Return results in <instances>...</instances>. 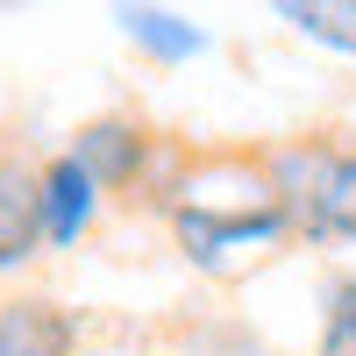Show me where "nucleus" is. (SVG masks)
Instances as JSON below:
<instances>
[{
	"instance_id": "nucleus-4",
	"label": "nucleus",
	"mask_w": 356,
	"mask_h": 356,
	"mask_svg": "<svg viewBox=\"0 0 356 356\" xmlns=\"http://www.w3.org/2000/svg\"><path fill=\"white\" fill-rule=\"evenodd\" d=\"M349 150L342 136L328 129H314V136H278V143H264V164H271L278 178V200H285V214H292V235L314 250V221H321V193H328V171L335 157Z\"/></svg>"
},
{
	"instance_id": "nucleus-5",
	"label": "nucleus",
	"mask_w": 356,
	"mask_h": 356,
	"mask_svg": "<svg viewBox=\"0 0 356 356\" xmlns=\"http://www.w3.org/2000/svg\"><path fill=\"white\" fill-rule=\"evenodd\" d=\"M36 257H50L43 235V164L0 143V278H22Z\"/></svg>"
},
{
	"instance_id": "nucleus-12",
	"label": "nucleus",
	"mask_w": 356,
	"mask_h": 356,
	"mask_svg": "<svg viewBox=\"0 0 356 356\" xmlns=\"http://www.w3.org/2000/svg\"><path fill=\"white\" fill-rule=\"evenodd\" d=\"M328 314H356V264H342V271L321 278V321Z\"/></svg>"
},
{
	"instance_id": "nucleus-13",
	"label": "nucleus",
	"mask_w": 356,
	"mask_h": 356,
	"mask_svg": "<svg viewBox=\"0 0 356 356\" xmlns=\"http://www.w3.org/2000/svg\"><path fill=\"white\" fill-rule=\"evenodd\" d=\"M314 356H356V314H328V321H321Z\"/></svg>"
},
{
	"instance_id": "nucleus-6",
	"label": "nucleus",
	"mask_w": 356,
	"mask_h": 356,
	"mask_svg": "<svg viewBox=\"0 0 356 356\" xmlns=\"http://www.w3.org/2000/svg\"><path fill=\"white\" fill-rule=\"evenodd\" d=\"M100 214H107V193L79 171V157H65V150L43 157V235H50V250H79L100 228Z\"/></svg>"
},
{
	"instance_id": "nucleus-2",
	"label": "nucleus",
	"mask_w": 356,
	"mask_h": 356,
	"mask_svg": "<svg viewBox=\"0 0 356 356\" xmlns=\"http://www.w3.org/2000/svg\"><path fill=\"white\" fill-rule=\"evenodd\" d=\"M171 214H207V221H264V214H285L278 200V178L264 164V150L250 143H228V150H200L193 178H186V200ZM164 214V221H171Z\"/></svg>"
},
{
	"instance_id": "nucleus-7",
	"label": "nucleus",
	"mask_w": 356,
	"mask_h": 356,
	"mask_svg": "<svg viewBox=\"0 0 356 356\" xmlns=\"http://www.w3.org/2000/svg\"><path fill=\"white\" fill-rule=\"evenodd\" d=\"M0 356H79V321L50 292H8L0 300Z\"/></svg>"
},
{
	"instance_id": "nucleus-3",
	"label": "nucleus",
	"mask_w": 356,
	"mask_h": 356,
	"mask_svg": "<svg viewBox=\"0 0 356 356\" xmlns=\"http://www.w3.org/2000/svg\"><path fill=\"white\" fill-rule=\"evenodd\" d=\"M150 150H157V129L143 122V114H122V107H114V114H93V122H79L72 143H65V157H79V171L93 178L107 200H136Z\"/></svg>"
},
{
	"instance_id": "nucleus-9",
	"label": "nucleus",
	"mask_w": 356,
	"mask_h": 356,
	"mask_svg": "<svg viewBox=\"0 0 356 356\" xmlns=\"http://www.w3.org/2000/svg\"><path fill=\"white\" fill-rule=\"evenodd\" d=\"M193 164H200V150H193V143L157 129V150H150V164H143V186H136V200H129V207L171 214V207L186 200V178H193Z\"/></svg>"
},
{
	"instance_id": "nucleus-11",
	"label": "nucleus",
	"mask_w": 356,
	"mask_h": 356,
	"mask_svg": "<svg viewBox=\"0 0 356 356\" xmlns=\"http://www.w3.org/2000/svg\"><path fill=\"white\" fill-rule=\"evenodd\" d=\"M328 243H356V143L335 157V171H328V193H321L314 250H328Z\"/></svg>"
},
{
	"instance_id": "nucleus-10",
	"label": "nucleus",
	"mask_w": 356,
	"mask_h": 356,
	"mask_svg": "<svg viewBox=\"0 0 356 356\" xmlns=\"http://www.w3.org/2000/svg\"><path fill=\"white\" fill-rule=\"evenodd\" d=\"M278 22L321 50L356 57V0H278Z\"/></svg>"
},
{
	"instance_id": "nucleus-1",
	"label": "nucleus",
	"mask_w": 356,
	"mask_h": 356,
	"mask_svg": "<svg viewBox=\"0 0 356 356\" xmlns=\"http://www.w3.org/2000/svg\"><path fill=\"white\" fill-rule=\"evenodd\" d=\"M171 250L193 264L200 278H214V285H235V278H250L264 271L271 257H285L300 235H292V214H264V221H207V214H171Z\"/></svg>"
},
{
	"instance_id": "nucleus-8",
	"label": "nucleus",
	"mask_w": 356,
	"mask_h": 356,
	"mask_svg": "<svg viewBox=\"0 0 356 356\" xmlns=\"http://www.w3.org/2000/svg\"><path fill=\"white\" fill-rule=\"evenodd\" d=\"M114 29H122L150 65H193V57H207V43H214L193 15L150 8V0H122V8H114Z\"/></svg>"
}]
</instances>
